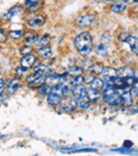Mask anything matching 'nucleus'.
I'll return each mask as SVG.
<instances>
[{"label":"nucleus","instance_id":"obj_11","mask_svg":"<svg viewBox=\"0 0 138 156\" xmlns=\"http://www.w3.org/2000/svg\"><path fill=\"white\" fill-rule=\"evenodd\" d=\"M120 104L123 107H130L133 104V96L131 91L124 90L120 94Z\"/></svg>","mask_w":138,"mask_h":156},{"label":"nucleus","instance_id":"obj_35","mask_svg":"<svg viewBox=\"0 0 138 156\" xmlns=\"http://www.w3.org/2000/svg\"><path fill=\"white\" fill-rule=\"evenodd\" d=\"M4 89H5V83H4L3 79L0 78V96L3 94Z\"/></svg>","mask_w":138,"mask_h":156},{"label":"nucleus","instance_id":"obj_2","mask_svg":"<svg viewBox=\"0 0 138 156\" xmlns=\"http://www.w3.org/2000/svg\"><path fill=\"white\" fill-rule=\"evenodd\" d=\"M111 37L108 33H105L103 36L101 37V41H100V44L97 46V53L101 56H107L111 52V49H109V46H111Z\"/></svg>","mask_w":138,"mask_h":156},{"label":"nucleus","instance_id":"obj_21","mask_svg":"<svg viewBox=\"0 0 138 156\" xmlns=\"http://www.w3.org/2000/svg\"><path fill=\"white\" fill-rule=\"evenodd\" d=\"M104 81L100 78H94L93 80L89 82V85H90V88H95V89H103L104 87Z\"/></svg>","mask_w":138,"mask_h":156},{"label":"nucleus","instance_id":"obj_4","mask_svg":"<svg viewBox=\"0 0 138 156\" xmlns=\"http://www.w3.org/2000/svg\"><path fill=\"white\" fill-rule=\"evenodd\" d=\"M96 23V16L94 14H86L81 16L76 20V26L78 28L81 29H85V28H90L95 25Z\"/></svg>","mask_w":138,"mask_h":156},{"label":"nucleus","instance_id":"obj_30","mask_svg":"<svg viewBox=\"0 0 138 156\" xmlns=\"http://www.w3.org/2000/svg\"><path fill=\"white\" fill-rule=\"evenodd\" d=\"M28 72V68L27 67H23V66L20 65V67H18L16 69V76L18 78H21V76H26V73Z\"/></svg>","mask_w":138,"mask_h":156},{"label":"nucleus","instance_id":"obj_26","mask_svg":"<svg viewBox=\"0 0 138 156\" xmlns=\"http://www.w3.org/2000/svg\"><path fill=\"white\" fill-rule=\"evenodd\" d=\"M85 83V79L83 76H74V78H71V81H70V84L72 86H76V85H81Z\"/></svg>","mask_w":138,"mask_h":156},{"label":"nucleus","instance_id":"obj_13","mask_svg":"<svg viewBox=\"0 0 138 156\" xmlns=\"http://www.w3.org/2000/svg\"><path fill=\"white\" fill-rule=\"evenodd\" d=\"M19 86H20V81L17 78L12 79V80L10 81V83L8 84V87H6V94H8L9 96H12V94H14L18 90Z\"/></svg>","mask_w":138,"mask_h":156},{"label":"nucleus","instance_id":"obj_9","mask_svg":"<svg viewBox=\"0 0 138 156\" xmlns=\"http://www.w3.org/2000/svg\"><path fill=\"white\" fill-rule=\"evenodd\" d=\"M71 94H72V97H73L76 100H78V99L87 97V88L84 84L76 85V86H73V88H72Z\"/></svg>","mask_w":138,"mask_h":156},{"label":"nucleus","instance_id":"obj_12","mask_svg":"<svg viewBox=\"0 0 138 156\" xmlns=\"http://www.w3.org/2000/svg\"><path fill=\"white\" fill-rule=\"evenodd\" d=\"M126 10V2L124 0H116L111 5V11L117 14H121Z\"/></svg>","mask_w":138,"mask_h":156},{"label":"nucleus","instance_id":"obj_27","mask_svg":"<svg viewBox=\"0 0 138 156\" xmlns=\"http://www.w3.org/2000/svg\"><path fill=\"white\" fill-rule=\"evenodd\" d=\"M49 71H50L49 68L46 65H38L37 67L34 68V72H37V73H39V74H45L46 76Z\"/></svg>","mask_w":138,"mask_h":156},{"label":"nucleus","instance_id":"obj_36","mask_svg":"<svg viewBox=\"0 0 138 156\" xmlns=\"http://www.w3.org/2000/svg\"><path fill=\"white\" fill-rule=\"evenodd\" d=\"M135 2H137V3H138V0H135Z\"/></svg>","mask_w":138,"mask_h":156},{"label":"nucleus","instance_id":"obj_33","mask_svg":"<svg viewBox=\"0 0 138 156\" xmlns=\"http://www.w3.org/2000/svg\"><path fill=\"white\" fill-rule=\"evenodd\" d=\"M32 47L30 45H26V46H23V48H21V50H20V53L23 54V55H26V54H30L32 52Z\"/></svg>","mask_w":138,"mask_h":156},{"label":"nucleus","instance_id":"obj_8","mask_svg":"<svg viewBox=\"0 0 138 156\" xmlns=\"http://www.w3.org/2000/svg\"><path fill=\"white\" fill-rule=\"evenodd\" d=\"M64 76L65 74H48V76H46L45 78V84L49 85L50 87H55L58 86L60 83L63 82V80H64Z\"/></svg>","mask_w":138,"mask_h":156},{"label":"nucleus","instance_id":"obj_5","mask_svg":"<svg viewBox=\"0 0 138 156\" xmlns=\"http://www.w3.org/2000/svg\"><path fill=\"white\" fill-rule=\"evenodd\" d=\"M46 23V17L41 14L35 15V16L31 17L30 19H28L27 26L31 29H37V28H41L45 25Z\"/></svg>","mask_w":138,"mask_h":156},{"label":"nucleus","instance_id":"obj_10","mask_svg":"<svg viewBox=\"0 0 138 156\" xmlns=\"http://www.w3.org/2000/svg\"><path fill=\"white\" fill-rule=\"evenodd\" d=\"M37 62V58L34 54L30 53V54H26V55L23 56V58L20 60V65L23 66V67H27L28 69L29 68H33L34 65Z\"/></svg>","mask_w":138,"mask_h":156},{"label":"nucleus","instance_id":"obj_31","mask_svg":"<svg viewBox=\"0 0 138 156\" xmlns=\"http://www.w3.org/2000/svg\"><path fill=\"white\" fill-rule=\"evenodd\" d=\"M9 38V34L5 32V30H3L2 28H0V44L6 43Z\"/></svg>","mask_w":138,"mask_h":156},{"label":"nucleus","instance_id":"obj_39","mask_svg":"<svg viewBox=\"0 0 138 156\" xmlns=\"http://www.w3.org/2000/svg\"><path fill=\"white\" fill-rule=\"evenodd\" d=\"M108 1H109V0H108Z\"/></svg>","mask_w":138,"mask_h":156},{"label":"nucleus","instance_id":"obj_37","mask_svg":"<svg viewBox=\"0 0 138 156\" xmlns=\"http://www.w3.org/2000/svg\"><path fill=\"white\" fill-rule=\"evenodd\" d=\"M0 104H1V101H0Z\"/></svg>","mask_w":138,"mask_h":156},{"label":"nucleus","instance_id":"obj_28","mask_svg":"<svg viewBox=\"0 0 138 156\" xmlns=\"http://www.w3.org/2000/svg\"><path fill=\"white\" fill-rule=\"evenodd\" d=\"M38 39H39L38 35H37V34H32V35H30V36L26 37V43L29 44V45H31V44H37Z\"/></svg>","mask_w":138,"mask_h":156},{"label":"nucleus","instance_id":"obj_17","mask_svg":"<svg viewBox=\"0 0 138 156\" xmlns=\"http://www.w3.org/2000/svg\"><path fill=\"white\" fill-rule=\"evenodd\" d=\"M87 97H88L90 103L97 102V101L101 98V91H100V89L89 88L88 90H87Z\"/></svg>","mask_w":138,"mask_h":156},{"label":"nucleus","instance_id":"obj_6","mask_svg":"<svg viewBox=\"0 0 138 156\" xmlns=\"http://www.w3.org/2000/svg\"><path fill=\"white\" fill-rule=\"evenodd\" d=\"M100 76H102V80L104 81V83L108 85H111L113 81L117 78V70L113 67H109V68H104L103 72H102Z\"/></svg>","mask_w":138,"mask_h":156},{"label":"nucleus","instance_id":"obj_23","mask_svg":"<svg viewBox=\"0 0 138 156\" xmlns=\"http://www.w3.org/2000/svg\"><path fill=\"white\" fill-rule=\"evenodd\" d=\"M51 36H50L49 34H45L41 38L38 39V41H37V46H38L39 48H43V47H47L48 45H49L50 43H51Z\"/></svg>","mask_w":138,"mask_h":156},{"label":"nucleus","instance_id":"obj_34","mask_svg":"<svg viewBox=\"0 0 138 156\" xmlns=\"http://www.w3.org/2000/svg\"><path fill=\"white\" fill-rule=\"evenodd\" d=\"M39 76H41V74H39V73H37V72H33V73H31V74H29V76H27V82L29 83V82H31V81H33L35 80L36 78H38Z\"/></svg>","mask_w":138,"mask_h":156},{"label":"nucleus","instance_id":"obj_18","mask_svg":"<svg viewBox=\"0 0 138 156\" xmlns=\"http://www.w3.org/2000/svg\"><path fill=\"white\" fill-rule=\"evenodd\" d=\"M41 3V0H26L25 1V9L30 12L35 11L39 8Z\"/></svg>","mask_w":138,"mask_h":156},{"label":"nucleus","instance_id":"obj_7","mask_svg":"<svg viewBox=\"0 0 138 156\" xmlns=\"http://www.w3.org/2000/svg\"><path fill=\"white\" fill-rule=\"evenodd\" d=\"M62 98H63V96H62V94H61L60 89L58 88V86L52 87L50 93L48 94V102H49V104L52 105V106L58 105Z\"/></svg>","mask_w":138,"mask_h":156},{"label":"nucleus","instance_id":"obj_14","mask_svg":"<svg viewBox=\"0 0 138 156\" xmlns=\"http://www.w3.org/2000/svg\"><path fill=\"white\" fill-rule=\"evenodd\" d=\"M124 43H126L129 46H130L133 53L138 54V38L137 37L132 36V35H128L126 38L124 39Z\"/></svg>","mask_w":138,"mask_h":156},{"label":"nucleus","instance_id":"obj_3","mask_svg":"<svg viewBox=\"0 0 138 156\" xmlns=\"http://www.w3.org/2000/svg\"><path fill=\"white\" fill-rule=\"evenodd\" d=\"M60 107L65 112H74L76 108H78V105H76V101L73 97H63L60 101Z\"/></svg>","mask_w":138,"mask_h":156},{"label":"nucleus","instance_id":"obj_29","mask_svg":"<svg viewBox=\"0 0 138 156\" xmlns=\"http://www.w3.org/2000/svg\"><path fill=\"white\" fill-rule=\"evenodd\" d=\"M50 90H51V87L47 84H44L39 87V94H41V96H48Z\"/></svg>","mask_w":138,"mask_h":156},{"label":"nucleus","instance_id":"obj_38","mask_svg":"<svg viewBox=\"0 0 138 156\" xmlns=\"http://www.w3.org/2000/svg\"><path fill=\"white\" fill-rule=\"evenodd\" d=\"M137 69H138V67H137Z\"/></svg>","mask_w":138,"mask_h":156},{"label":"nucleus","instance_id":"obj_15","mask_svg":"<svg viewBox=\"0 0 138 156\" xmlns=\"http://www.w3.org/2000/svg\"><path fill=\"white\" fill-rule=\"evenodd\" d=\"M118 76L121 78H129V76H135V70L130 66H123L119 70H117Z\"/></svg>","mask_w":138,"mask_h":156},{"label":"nucleus","instance_id":"obj_1","mask_svg":"<svg viewBox=\"0 0 138 156\" xmlns=\"http://www.w3.org/2000/svg\"><path fill=\"white\" fill-rule=\"evenodd\" d=\"M74 47L76 48L79 54L84 58L88 56L93 52L94 37L88 31L79 33L74 38Z\"/></svg>","mask_w":138,"mask_h":156},{"label":"nucleus","instance_id":"obj_22","mask_svg":"<svg viewBox=\"0 0 138 156\" xmlns=\"http://www.w3.org/2000/svg\"><path fill=\"white\" fill-rule=\"evenodd\" d=\"M76 101V105H78V108L81 109H85V108H88L89 105H90V101H89L88 97H84V98H81L78 99Z\"/></svg>","mask_w":138,"mask_h":156},{"label":"nucleus","instance_id":"obj_24","mask_svg":"<svg viewBox=\"0 0 138 156\" xmlns=\"http://www.w3.org/2000/svg\"><path fill=\"white\" fill-rule=\"evenodd\" d=\"M23 35V30H11V31H9V36L12 39H14V41H17V39L21 38Z\"/></svg>","mask_w":138,"mask_h":156},{"label":"nucleus","instance_id":"obj_20","mask_svg":"<svg viewBox=\"0 0 138 156\" xmlns=\"http://www.w3.org/2000/svg\"><path fill=\"white\" fill-rule=\"evenodd\" d=\"M83 73H84V69L79 67V66H73V67L69 68L66 72L67 76H71V78H74V76H82Z\"/></svg>","mask_w":138,"mask_h":156},{"label":"nucleus","instance_id":"obj_25","mask_svg":"<svg viewBox=\"0 0 138 156\" xmlns=\"http://www.w3.org/2000/svg\"><path fill=\"white\" fill-rule=\"evenodd\" d=\"M91 69V73L94 76H100V74L103 72L104 70V66L102 64H97V65H93V67L90 68Z\"/></svg>","mask_w":138,"mask_h":156},{"label":"nucleus","instance_id":"obj_19","mask_svg":"<svg viewBox=\"0 0 138 156\" xmlns=\"http://www.w3.org/2000/svg\"><path fill=\"white\" fill-rule=\"evenodd\" d=\"M38 55L41 58H43V60H48V58H50L52 56V49L50 47H43V48H39L38 50Z\"/></svg>","mask_w":138,"mask_h":156},{"label":"nucleus","instance_id":"obj_16","mask_svg":"<svg viewBox=\"0 0 138 156\" xmlns=\"http://www.w3.org/2000/svg\"><path fill=\"white\" fill-rule=\"evenodd\" d=\"M45 78H46L45 74H41V76H39L38 78H36L35 80H33V81H31V82L28 83V86H29L31 89L39 88L41 85L45 84Z\"/></svg>","mask_w":138,"mask_h":156},{"label":"nucleus","instance_id":"obj_32","mask_svg":"<svg viewBox=\"0 0 138 156\" xmlns=\"http://www.w3.org/2000/svg\"><path fill=\"white\" fill-rule=\"evenodd\" d=\"M130 89H131V94H132V96L138 98V80H136L134 83H133Z\"/></svg>","mask_w":138,"mask_h":156}]
</instances>
